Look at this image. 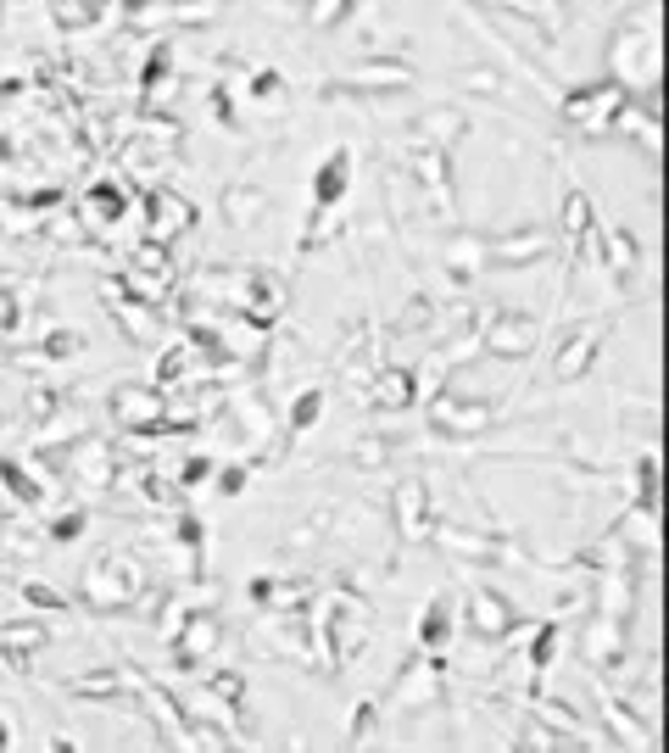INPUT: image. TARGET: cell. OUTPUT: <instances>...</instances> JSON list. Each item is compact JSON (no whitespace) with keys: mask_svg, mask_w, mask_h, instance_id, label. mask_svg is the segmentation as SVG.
<instances>
[{"mask_svg":"<svg viewBox=\"0 0 669 753\" xmlns=\"http://www.w3.org/2000/svg\"><path fill=\"white\" fill-rule=\"evenodd\" d=\"M591 341H597V335H580V341H569L564 346V357H558V374H575V369H586V357H591Z\"/></svg>","mask_w":669,"mask_h":753,"instance_id":"8992f818","label":"cell"},{"mask_svg":"<svg viewBox=\"0 0 669 753\" xmlns=\"http://www.w3.org/2000/svg\"><path fill=\"white\" fill-rule=\"evenodd\" d=\"M424 129H435V140H452V134L463 129V118H458V112H446V118L435 112V118H424Z\"/></svg>","mask_w":669,"mask_h":753,"instance_id":"ba28073f","label":"cell"},{"mask_svg":"<svg viewBox=\"0 0 669 753\" xmlns=\"http://www.w3.org/2000/svg\"><path fill=\"white\" fill-rule=\"evenodd\" d=\"M469 614H474V631H480V636H502V631L513 625L508 603H502V597H491V592H474V597H469Z\"/></svg>","mask_w":669,"mask_h":753,"instance_id":"7a4b0ae2","label":"cell"},{"mask_svg":"<svg viewBox=\"0 0 669 753\" xmlns=\"http://www.w3.org/2000/svg\"><path fill=\"white\" fill-rule=\"evenodd\" d=\"M357 84H407V67H357Z\"/></svg>","mask_w":669,"mask_h":753,"instance_id":"52a82bcc","label":"cell"},{"mask_svg":"<svg viewBox=\"0 0 669 753\" xmlns=\"http://www.w3.org/2000/svg\"><path fill=\"white\" fill-rule=\"evenodd\" d=\"M118 413H123V424H151V419H157V397H145V391H123Z\"/></svg>","mask_w":669,"mask_h":753,"instance_id":"5b68a950","label":"cell"},{"mask_svg":"<svg viewBox=\"0 0 669 753\" xmlns=\"http://www.w3.org/2000/svg\"><path fill=\"white\" fill-rule=\"evenodd\" d=\"M435 424H446V430L469 436V430L491 424V408H469V397H441V402H435Z\"/></svg>","mask_w":669,"mask_h":753,"instance_id":"6da1fadb","label":"cell"},{"mask_svg":"<svg viewBox=\"0 0 669 753\" xmlns=\"http://www.w3.org/2000/svg\"><path fill=\"white\" fill-rule=\"evenodd\" d=\"M491 352H502V357H519L530 341H536V330H530L525 318H502V324H491Z\"/></svg>","mask_w":669,"mask_h":753,"instance_id":"277c9868","label":"cell"},{"mask_svg":"<svg viewBox=\"0 0 669 753\" xmlns=\"http://www.w3.org/2000/svg\"><path fill=\"white\" fill-rule=\"evenodd\" d=\"M212 642H218V625H212V620L179 625V659H184V664H201V659L212 653Z\"/></svg>","mask_w":669,"mask_h":753,"instance_id":"3957f363","label":"cell"},{"mask_svg":"<svg viewBox=\"0 0 669 753\" xmlns=\"http://www.w3.org/2000/svg\"><path fill=\"white\" fill-rule=\"evenodd\" d=\"M341 12H346V0H318V12H313V17H318V23H335Z\"/></svg>","mask_w":669,"mask_h":753,"instance_id":"9c48e42d","label":"cell"}]
</instances>
